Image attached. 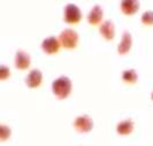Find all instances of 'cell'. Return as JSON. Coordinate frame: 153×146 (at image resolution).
I'll use <instances>...</instances> for the list:
<instances>
[{
	"mask_svg": "<svg viewBox=\"0 0 153 146\" xmlns=\"http://www.w3.org/2000/svg\"><path fill=\"white\" fill-rule=\"evenodd\" d=\"M52 92L59 99H66L71 92V81L67 76H60L52 83Z\"/></svg>",
	"mask_w": 153,
	"mask_h": 146,
	"instance_id": "cell-1",
	"label": "cell"
},
{
	"mask_svg": "<svg viewBox=\"0 0 153 146\" xmlns=\"http://www.w3.org/2000/svg\"><path fill=\"white\" fill-rule=\"evenodd\" d=\"M59 40L65 48H75L78 42V33L74 29H65L61 31Z\"/></svg>",
	"mask_w": 153,
	"mask_h": 146,
	"instance_id": "cell-2",
	"label": "cell"
},
{
	"mask_svg": "<svg viewBox=\"0 0 153 146\" xmlns=\"http://www.w3.org/2000/svg\"><path fill=\"white\" fill-rule=\"evenodd\" d=\"M81 17H82V13H81L79 8L77 7L75 4H67L65 6L63 20L67 23H71V24L78 23L81 21Z\"/></svg>",
	"mask_w": 153,
	"mask_h": 146,
	"instance_id": "cell-3",
	"label": "cell"
},
{
	"mask_svg": "<svg viewBox=\"0 0 153 146\" xmlns=\"http://www.w3.org/2000/svg\"><path fill=\"white\" fill-rule=\"evenodd\" d=\"M74 127L79 132H89L93 128V121L88 115H81L74 121Z\"/></svg>",
	"mask_w": 153,
	"mask_h": 146,
	"instance_id": "cell-4",
	"label": "cell"
},
{
	"mask_svg": "<svg viewBox=\"0 0 153 146\" xmlns=\"http://www.w3.org/2000/svg\"><path fill=\"white\" fill-rule=\"evenodd\" d=\"M61 46L60 40L55 37H48L42 42V48L46 54H54L59 51Z\"/></svg>",
	"mask_w": 153,
	"mask_h": 146,
	"instance_id": "cell-5",
	"label": "cell"
},
{
	"mask_svg": "<svg viewBox=\"0 0 153 146\" xmlns=\"http://www.w3.org/2000/svg\"><path fill=\"white\" fill-rule=\"evenodd\" d=\"M30 55L22 50H19L15 54V67L17 69L25 70L30 67Z\"/></svg>",
	"mask_w": 153,
	"mask_h": 146,
	"instance_id": "cell-6",
	"label": "cell"
},
{
	"mask_svg": "<svg viewBox=\"0 0 153 146\" xmlns=\"http://www.w3.org/2000/svg\"><path fill=\"white\" fill-rule=\"evenodd\" d=\"M43 81V74L39 69H33L29 73V75L25 77V84L31 89L38 87Z\"/></svg>",
	"mask_w": 153,
	"mask_h": 146,
	"instance_id": "cell-7",
	"label": "cell"
},
{
	"mask_svg": "<svg viewBox=\"0 0 153 146\" xmlns=\"http://www.w3.org/2000/svg\"><path fill=\"white\" fill-rule=\"evenodd\" d=\"M132 46V38H131V33L129 31H123V36L122 39L117 46V52L119 54H127L131 50Z\"/></svg>",
	"mask_w": 153,
	"mask_h": 146,
	"instance_id": "cell-8",
	"label": "cell"
},
{
	"mask_svg": "<svg viewBox=\"0 0 153 146\" xmlns=\"http://www.w3.org/2000/svg\"><path fill=\"white\" fill-rule=\"evenodd\" d=\"M100 33L102 35V37L107 40H112L115 36V28L114 23L111 20H106L104 21L99 28Z\"/></svg>",
	"mask_w": 153,
	"mask_h": 146,
	"instance_id": "cell-9",
	"label": "cell"
},
{
	"mask_svg": "<svg viewBox=\"0 0 153 146\" xmlns=\"http://www.w3.org/2000/svg\"><path fill=\"white\" fill-rule=\"evenodd\" d=\"M120 7L123 14L126 15H134L139 9V2L136 0H123L120 4Z\"/></svg>",
	"mask_w": 153,
	"mask_h": 146,
	"instance_id": "cell-10",
	"label": "cell"
},
{
	"mask_svg": "<svg viewBox=\"0 0 153 146\" xmlns=\"http://www.w3.org/2000/svg\"><path fill=\"white\" fill-rule=\"evenodd\" d=\"M102 15H104L102 8L100 7L99 5H96V6H93V8L88 14V22L92 24V25H97V24H99L101 22Z\"/></svg>",
	"mask_w": 153,
	"mask_h": 146,
	"instance_id": "cell-11",
	"label": "cell"
},
{
	"mask_svg": "<svg viewBox=\"0 0 153 146\" xmlns=\"http://www.w3.org/2000/svg\"><path fill=\"white\" fill-rule=\"evenodd\" d=\"M132 130H134V122H132V120H124V121L120 122L116 125V131L121 136L129 135Z\"/></svg>",
	"mask_w": 153,
	"mask_h": 146,
	"instance_id": "cell-12",
	"label": "cell"
},
{
	"mask_svg": "<svg viewBox=\"0 0 153 146\" xmlns=\"http://www.w3.org/2000/svg\"><path fill=\"white\" fill-rule=\"evenodd\" d=\"M137 73L135 69H127L123 71L122 74V79L126 83H129V84H134L136 83L137 81Z\"/></svg>",
	"mask_w": 153,
	"mask_h": 146,
	"instance_id": "cell-13",
	"label": "cell"
},
{
	"mask_svg": "<svg viewBox=\"0 0 153 146\" xmlns=\"http://www.w3.org/2000/svg\"><path fill=\"white\" fill-rule=\"evenodd\" d=\"M142 23L145 25L153 24V10H146L142 15Z\"/></svg>",
	"mask_w": 153,
	"mask_h": 146,
	"instance_id": "cell-14",
	"label": "cell"
},
{
	"mask_svg": "<svg viewBox=\"0 0 153 146\" xmlns=\"http://www.w3.org/2000/svg\"><path fill=\"white\" fill-rule=\"evenodd\" d=\"M9 136H10V129L6 124H1L0 125V139L1 140H6Z\"/></svg>",
	"mask_w": 153,
	"mask_h": 146,
	"instance_id": "cell-15",
	"label": "cell"
},
{
	"mask_svg": "<svg viewBox=\"0 0 153 146\" xmlns=\"http://www.w3.org/2000/svg\"><path fill=\"white\" fill-rule=\"evenodd\" d=\"M10 75V70L8 67H6L5 64H1L0 66V79L1 81H5L7 77H9Z\"/></svg>",
	"mask_w": 153,
	"mask_h": 146,
	"instance_id": "cell-16",
	"label": "cell"
},
{
	"mask_svg": "<svg viewBox=\"0 0 153 146\" xmlns=\"http://www.w3.org/2000/svg\"><path fill=\"white\" fill-rule=\"evenodd\" d=\"M151 98H152V100H153V92H152V96H151Z\"/></svg>",
	"mask_w": 153,
	"mask_h": 146,
	"instance_id": "cell-17",
	"label": "cell"
}]
</instances>
